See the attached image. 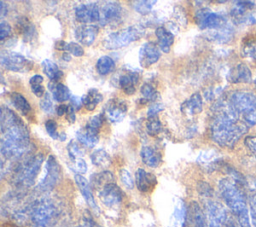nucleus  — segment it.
<instances>
[{
    "label": "nucleus",
    "instance_id": "f257e3e1",
    "mask_svg": "<svg viewBox=\"0 0 256 227\" xmlns=\"http://www.w3.org/2000/svg\"><path fill=\"white\" fill-rule=\"evenodd\" d=\"M220 194L226 205L236 215L241 227H250L248 209L241 191L230 180L223 179L219 182Z\"/></svg>",
    "mask_w": 256,
    "mask_h": 227
},
{
    "label": "nucleus",
    "instance_id": "f03ea898",
    "mask_svg": "<svg viewBox=\"0 0 256 227\" xmlns=\"http://www.w3.org/2000/svg\"><path fill=\"white\" fill-rule=\"evenodd\" d=\"M44 157L42 154H36L27 158L15 171L13 183L16 187L27 188L34 184L43 163Z\"/></svg>",
    "mask_w": 256,
    "mask_h": 227
},
{
    "label": "nucleus",
    "instance_id": "7ed1b4c3",
    "mask_svg": "<svg viewBox=\"0 0 256 227\" xmlns=\"http://www.w3.org/2000/svg\"><path fill=\"white\" fill-rule=\"evenodd\" d=\"M144 34V28L140 25L129 26L123 30L116 31L107 35L103 40V46L106 49H119L138 40Z\"/></svg>",
    "mask_w": 256,
    "mask_h": 227
},
{
    "label": "nucleus",
    "instance_id": "20e7f679",
    "mask_svg": "<svg viewBox=\"0 0 256 227\" xmlns=\"http://www.w3.org/2000/svg\"><path fill=\"white\" fill-rule=\"evenodd\" d=\"M56 213L55 204L47 198L37 201L32 205L30 220L33 227H48Z\"/></svg>",
    "mask_w": 256,
    "mask_h": 227
},
{
    "label": "nucleus",
    "instance_id": "39448f33",
    "mask_svg": "<svg viewBox=\"0 0 256 227\" xmlns=\"http://www.w3.org/2000/svg\"><path fill=\"white\" fill-rule=\"evenodd\" d=\"M205 213L209 227H227L230 222L226 210L217 201L207 200L205 202Z\"/></svg>",
    "mask_w": 256,
    "mask_h": 227
},
{
    "label": "nucleus",
    "instance_id": "423d86ee",
    "mask_svg": "<svg viewBox=\"0 0 256 227\" xmlns=\"http://www.w3.org/2000/svg\"><path fill=\"white\" fill-rule=\"evenodd\" d=\"M0 62L5 69L14 72H27L33 67V63L30 60L12 51H2L0 54Z\"/></svg>",
    "mask_w": 256,
    "mask_h": 227
},
{
    "label": "nucleus",
    "instance_id": "0eeeda50",
    "mask_svg": "<svg viewBox=\"0 0 256 227\" xmlns=\"http://www.w3.org/2000/svg\"><path fill=\"white\" fill-rule=\"evenodd\" d=\"M61 179V168L57 159L50 155L46 161L45 174L38 185V190L48 191L54 188Z\"/></svg>",
    "mask_w": 256,
    "mask_h": 227
},
{
    "label": "nucleus",
    "instance_id": "6e6552de",
    "mask_svg": "<svg viewBox=\"0 0 256 227\" xmlns=\"http://www.w3.org/2000/svg\"><path fill=\"white\" fill-rule=\"evenodd\" d=\"M98 196L101 202L106 207H109V208H114L120 205L123 198L121 189L114 182L108 183L105 186H103L100 189Z\"/></svg>",
    "mask_w": 256,
    "mask_h": 227
},
{
    "label": "nucleus",
    "instance_id": "1a4fd4ad",
    "mask_svg": "<svg viewBox=\"0 0 256 227\" xmlns=\"http://www.w3.org/2000/svg\"><path fill=\"white\" fill-rule=\"evenodd\" d=\"M128 111L127 103L123 99H110L106 105L104 114L105 117L112 123H118L121 122L124 117L126 116Z\"/></svg>",
    "mask_w": 256,
    "mask_h": 227
},
{
    "label": "nucleus",
    "instance_id": "9d476101",
    "mask_svg": "<svg viewBox=\"0 0 256 227\" xmlns=\"http://www.w3.org/2000/svg\"><path fill=\"white\" fill-rule=\"evenodd\" d=\"M76 19L82 23L88 24L99 21L100 11L99 6L96 3H82L75 8Z\"/></svg>",
    "mask_w": 256,
    "mask_h": 227
},
{
    "label": "nucleus",
    "instance_id": "9b49d317",
    "mask_svg": "<svg viewBox=\"0 0 256 227\" xmlns=\"http://www.w3.org/2000/svg\"><path fill=\"white\" fill-rule=\"evenodd\" d=\"M99 11L100 25L105 26L107 24L117 21L121 17L122 8L121 5L115 1H107L99 6Z\"/></svg>",
    "mask_w": 256,
    "mask_h": 227
},
{
    "label": "nucleus",
    "instance_id": "f8f14e48",
    "mask_svg": "<svg viewBox=\"0 0 256 227\" xmlns=\"http://www.w3.org/2000/svg\"><path fill=\"white\" fill-rule=\"evenodd\" d=\"M160 58L159 48L152 42H145L139 49V63L142 68H149Z\"/></svg>",
    "mask_w": 256,
    "mask_h": 227
},
{
    "label": "nucleus",
    "instance_id": "ddd939ff",
    "mask_svg": "<svg viewBox=\"0 0 256 227\" xmlns=\"http://www.w3.org/2000/svg\"><path fill=\"white\" fill-rule=\"evenodd\" d=\"M196 22L200 29H216L221 26L223 19L216 13L202 9L196 13Z\"/></svg>",
    "mask_w": 256,
    "mask_h": 227
},
{
    "label": "nucleus",
    "instance_id": "4468645a",
    "mask_svg": "<svg viewBox=\"0 0 256 227\" xmlns=\"http://www.w3.org/2000/svg\"><path fill=\"white\" fill-rule=\"evenodd\" d=\"M135 183L139 191L147 193L154 189L157 184V179L154 174L139 168L135 173Z\"/></svg>",
    "mask_w": 256,
    "mask_h": 227
},
{
    "label": "nucleus",
    "instance_id": "2eb2a0df",
    "mask_svg": "<svg viewBox=\"0 0 256 227\" xmlns=\"http://www.w3.org/2000/svg\"><path fill=\"white\" fill-rule=\"evenodd\" d=\"M74 179H75V182H76V185L78 187V189L80 190L83 198L85 199L86 203L95 211V212H99V207L98 205L96 204V201H95V198L93 196V193L91 191V187H90V184L89 182L87 181V179L85 177H83L81 174H75L74 176Z\"/></svg>",
    "mask_w": 256,
    "mask_h": 227
},
{
    "label": "nucleus",
    "instance_id": "dca6fc26",
    "mask_svg": "<svg viewBox=\"0 0 256 227\" xmlns=\"http://www.w3.org/2000/svg\"><path fill=\"white\" fill-rule=\"evenodd\" d=\"M97 34L98 28L90 24L80 25L75 30V38L77 39L79 44L86 46H90L94 42Z\"/></svg>",
    "mask_w": 256,
    "mask_h": 227
},
{
    "label": "nucleus",
    "instance_id": "f3484780",
    "mask_svg": "<svg viewBox=\"0 0 256 227\" xmlns=\"http://www.w3.org/2000/svg\"><path fill=\"white\" fill-rule=\"evenodd\" d=\"M140 156L142 162L150 168H156L161 164V153L151 146H143L140 151Z\"/></svg>",
    "mask_w": 256,
    "mask_h": 227
},
{
    "label": "nucleus",
    "instance_id": "a211bd4d",
    "mask_svg": "<svg viewBox=\"0 0 256 227\" xmlns=\"http://www.w3.org/2000/svg\"><path fill=\"white\" fill-rule=\"evenodd\" d=\"M187 219L189 222L190 227H206L205 216L198 205L197 202H191L188 212H187Z\"/></svg>",
    "mask_w": 256,
    "mask_h": 227
},
{
    "label": "nucleus",
    "instance_id": "6ab92c4d",
    "mask_svg": "<svg viewBox=\"0 0 256 227\" xmlns=\"http://www.w3.org/2000/svg\"><path fill=\"white\" fill-rule=\"evenodd\" d=\"M202 107L203 103L201 95L199 93H194L181 105V111L187 116H192L200 113L202 111Z\"/></svg>",
    "mask_w": 256,
    "mask_h": 227
},
{
    "label": "nucleus",
    "instance_id": "aec40b11",
    "mask_svg": "<svg viewBox=\"0 0 256 227\" xmlns=\"http://www.w3.org/2000/svg\"><path fill=\"white\" fill-rule=\"evenodd\" d=\"M188 209L185 206L183 200L178 199L175 203L174 210L172 212L170 218V226L171 227H182L187 219Z\"/></svg>",
    "mask_w": 256,
    "mask_h": 227
},
{
    "label": "nucleus",
    "instance_id": "412c9836",
    "mask_svg": "<svg viewBox=\"0 0 256 227\" xmlns=\"http://www.w3.org/2000/svg\"><path fill=\"white\" fill-rule=\"evenodd\" d=\"M155 35L157 37L158 46L161 49V51L164 53H168L174 43V35L162 26L156 28Z\"/></svg>",
    "mask_w": 256,
    "mask_h": 227
},
{
    "label": "nucleus",
    "instance_id": "4be33fe9",
    "mask_svg": "<svg viewBox=\"0 0 256 227\" xmlns=\"http://www.w3.org/2000/svg\"><path fill=\"white\" fill-rule=\"evenodd\" d=\"M139 77L135 72H128L120 76L119 86L122 91L127 95H132L136 91V86L138 84Z\"/></svg>",
    "mask_w": 256,
    "mask_h": 227
},
{
    "label": "nucleus",
    "instance_id": "5701e85b",
    "mask_svg": "<svg viewBox=\"0 0 256 227\" xmlns=\"http://www.w3.org/2000/svg\"><path fill=\"white\" fill-rule=\"evenodd\" d=\"M12 105L23 115L28 116L32 112V107L28 100L18 92H12L9 96Z\"/></svg>",
    "mask_w": 256,
    "mask_h": 227
},
{
    "label": "nucleus",
    "instance_id": "b1692460",
    "mask_svg": "<svg viewBox=\"0 0 256 227\" xmlns=\"http://www.w3.org/2000/svg\"><path fill=\"white\" fill-rule=\"evenodd\" d=\"M81 98L83 106L89 111H93L96 108V106L103 100L102 94L94 88L88 90L87 93L84 94Z\"/></svg>",
    "mask_w": 256,
    "mask_h": 227
},
{
    "label": "nucleus",
    "instance_id": "393cba45",
    "mask_svg": "<svg viewBox=\"0 0 256 227\" xmlns=\"http://www.w3.org/2000/svg\"><path fill=\"white\" fill-rule=\"evenodd\" d=\"M42 70L44 74L51 80V81H57L63 76V72L59 69L58 65L53 62L50 59H45L41 63Z\"/></svg>",
    "mask_w": 256,
    "mask_h": 227
},
{
    "label": "nucleus",
    "instance_id": "a878e982",
    "mask_svg": "<svg viewBox=\"0 0 256 227\" xmlns=\"http://www.w3.org/2000/svg\"><path fill=\"white\" fill-rule=\"evenodd\" d=\"M76 138L85 147L93 148L98 143V135L89 132L85 127L76 132Z\"/></svg>",
    "mask_w": 256,
    "mask_h": 227
},
{
    "label": "nucleus",
    "instance_id": "bb28decb",
    "mask_svg": "<svg viewBox=\"0 0 256 227\" xmlns=\"http://www.w3.org/2000/svg\"><path fill=\"white\" fill-rule=\"evenodd\" d=\"M115 61L113 58L107 55L101 56L96 62V70L100 75H107L114 71L115 69Z\"/></svg>",
    "mask_w": 256,
    "mask_h": 227
},
{
    "label": "nucleus",
    "instance_id": "cd10ccee",
    "mask_svg": "<svg viewBox=\"0 0 256 227\" xmlns=\"http://www.w3.org/2000/svg\"><path fill=\"white\" fill-rule=\"evenodd\" d=\"M52 91L53 99L57 102H64L70 99V91L66 85L63 83H55L53 86H49Z\"/></svg>",
    "mask_w": 256,
    "mask_h": 227
},
{
    "label": "nucleus",
    "instance_id": "c85d7f7f",
    "mask_svg": "<svg viewBox=\"0 0 256 227\" xmlns=\"http://www.w3.org/2000/svg\"><path fill=\"white\" fill-rule=\"evenodd\" d=\"M92 163L98 167H107L110 164L109 154L102 148L96 149L90 156Z\"/></svg>",
    "mask_w": 256,
    "mask_h": 227
},
{
    "label": "nucleus",
    "instance_id": "c756f323",
    "mask_svg": "<svg viewBox=\"0 0 256 227\" xmlns=\"http://www.w3.org/2000/svg\"><path fill=\"white\" fill-rule=\"evenodd\" d=\"M43 81H44V78L39 74L33 75L29 80V84H30L32 92L34 93L35 96H37L39 98H42L46 93L44 86L42 85Z\"/></svg>",
    "mask_w": 256,
    "mask_h": 227
},
{
    "label": "nucleus",
    "instance_id": "7c9ffc66",
    "mask_svg": "<svg viewBox=\"0 0 256 227\" xmlns=\"http://www.w3.org/2000/svg\"><path fill=\"white\" fill-rule=\"evenodd\" d=\"M17 29L18 31L24 36L25 39L31 38L33 36V33L35 32L33 24L25 17H22L17 22Z\"/></svg>",
    "mask_w": 256,
    "mask_h": 227
},
{
    "label": "nucleus",
    "instance_id": "2f4dec72",
    "mask_svg": "<svg viewBox=\"0 0 256 227\" xmlns=\"http://www.w3.org/2000/svg\"><path fill=\"white\" fill-rule=\"evenodd\" d=\"M104 115L103 114H98L93 116L92 118L89 119V121L87 122L85 129H87L89 132L98 135L100 128L102 127L103 123H104Z\"/></svg>",
    "mask_w": 256,
    "mask_h": 227
},
{
    "label": "nucleus",
    "instance_id": "473e14b6",
    "mask_svg": "<svg viewBox=\"0 0 256 227\" xmlns=\"http://www.w3.org/2000/svg\"><path fill=\"white\" fill-rule=\"evenodd\" d=\"M111 182H113V174L108 171L100 172V173L92 176V184L97 187L101 186V188H102L103 186H105L106 184L111 183Z\"/></svg>",
    "mask_w": 256,
    "mask_h": 227
},
{
    "label": "nucleus",
    "instance_id": "72a5a7b5",
    "mask_svg": "<svg viewBox=\"0 0 256 227\" xmlns=\"http://www.w3.org/2000/svg\"><path fill=\"white\" fill-rule=\"evenodd\" d=\"M141 95L145 101H155L158 98V91L156 88L150 84V83H145L141 86L140 88Z\"/></svg>",
    "mask_w": 256,
    "mask_h": 227
},
{
    "label": "nucleus",
    "instance_id": "f704fd0d",
    "mask_svg": "<svg viewBox=\"0 0 256 227\" xmlns=\"http://www.w3.org/2000/svg\"><path fill=\"white\" fill-rule=\"evenodd\" d=\"M133 7L135 11H137L141 15H146L151 12L154 4H156V0H141L135 1L133 3Z\"/></svg>",
    "mask_w": 256,
    "mask_h": 227
},
{
    "label": "nucleus",
    "instance_id": "c9c22d12",
    "mask_svg": "<svg viewBox=\"0 0 256 227\" xmlns=\"http://www.w3.org/2000/svg\"><path fill=\"white\" fill-rule=\"evenodd\" d=\"M161 128H162L161 121L156 116L148 119L146 123V130L149 135H157L161 131Z\"/></svg>",
    "mask_w": 256,
    "mask_h": 227
},
{
    "label": "nucleus",
    "instance_id": "e433bc0d",
    "mask_svg": "<svg viewBox=\"0 0 256 227\" xmlns=\"http://www.w3.org/2000/svg\"><path fill=\"white\" fill-rule=\"evenodd\" d=\"M67 151L68 155L72 160H75L77 158H82L83 157V150L79 147L78 143L75 141H70L69 144L67 145Z\"/></svg>",
    "mask_w": 256,
    "mask_h": 227
},
{
    "label": "nucleus",
    "instance_id": "4c0bfd02",
    "mask_svg": "<svg viewBox=\"0 0 256 227\" xmlns=\"http://www.w3.org/2000/svg\"><path fill=\"white\" fill-rule=\"evenodd\" d=\"M120 179L126 188L132 189L134 187V180H133V177L129 170L121 169L120 170Z\"/></svg>",
    "mask_w": 256,
    "mask_h": 227
},
{
    "label": "nucleus",
    "instance_id": "58836bf2",
    "mask_svg": "<svg viewBox=\"0 0 256 227\" xmlns=\"http://www.w3.org/2000/svg\"><path fill=\"white\" fill-rule=\"evenodd\" d=\"M40 107L46 113H51L53 111V102L51 100V96L48 92L40 100Z\"/></svg>",
    "mask_w": 256,
    "mask_h": 227
},
{
    "label": "nucleus",
    "instance_id": "ea45409f",
    "mask_svg": "<svg viewBox=\"0 0 256 227\" xmlns=\"http://www.w3.org/2000/svg\"><path fill=\"white\" fill-rule=\"evenodd\" d=\"M45 129L46 132L48 133V135L52 138V139H58L59 137V133L57 132V123L56 121L49 119L45 122Z\"/></svg>",
    "mask_w": 256,
    "mask_h": 227
},
{
    "label": "nucleus",
    "instance_id": "a19ab883",
    "mask_svg": "<svg viewBox=\"0 0 256 227\" xmlns=\"http://www.w3.org/2000/svg\"><path fill=\"white\" fill-rule=\"evenodd\" d=\"M67 51L69 52V54L75 56V57H81L84 55V49L83 47L76 42H70L68 43V47H67Z\"/></svg>",
    "mask_w": 256,
    "mask_h": 227
},
{
    "label": "nucleus",
    "instance_id": "79ce46f5",
    "mask_svg": "<svg viewBox=\"0 0 256 227\" xmlns=\"http://www.w3.org/2000/svg\"><path fill=\"white\" fill-rule=\"evenodd\" d=\"M73 169L78 172V174H84L87 171V164L83 158H77L72 160Z\"/></svg>",
    "mask_w": 256,
    "mask_h": 227
},
{
    "label": "nucleus",
    "instance_id": "37998d69",
    "mask_svg": "<svg viewBox=\"0 0 256 227\" xmlns=\"http://www.w3.org/2000/svg\"><path fill=\"white\" fill-rule=\"evenodd\" d=\"M11 26L8 22L2 20L0 23V40H4L11 34Z\"/></svg>",
    "mask_w": 256,
    "mask_h": 227
},
{
    "label": "nucleus",
    "instance_id": "c03bdc74",
    "mask_svg": "<svg viewBox=\"0 0 256 227\" xmlns=\"http://www.w3.org/2000/svg\"><path fill=\"white\" fill-rule=\"evenodd\" d=\"M164 108L163 104L161 103H154L152 104L149 108H148V111H147V116L148 118H151V117H155L160 111H162Z\"/></svg>",
    "mask_w": 256,
    "mask_h": 227
},
{
    "label": "nucleus",
    "instance_id": "a18cd8bd",
    "mask_svg": "<svg viewBox=\"0 0 256 227\" xmlns=\"http://www.w3.org/2000/svg\"><path fill=\"white\" fill-rule=\"evenodd\" d=\"M66 119L68 120L69 123H74L75 122V108L72 105L68 106V110L66 113Z\"/></svg>",
    "mask_w": 256,
    "mask_h": 227
},
{
    "label": "nucleus",
    "instance_id": "49530a36",
    "mask_svg": "<svg viewBox=\"0 0 256 227\" xmlns=\"http://www.w3.org/2000/svg\"><path fill=\"white\" fill-rule=\"evenodd\" d=\"M251 217L252 222L256 227V195H254L251 199Z\"/></svg>",
    "mask_w": 256,
    "mask_h": 227
},
{
    "label": "nucleus",
    "instance_id": "de8ad7c7",
    "mask_svg": "<svg viewBox=\"0 0 256 227\" xmlns=\"http://www.w3.org/2000/svg\"><path fill=\"white\" fill-rule=\"evenodd\" d=\"M70 100H71V105L75 108V110H79L81 108V106H83V103H82V98L80 97H77V96H71L70 97Z\"/></svg>",
    "mask_w": 256,
    "mask_h": 227
},
{
    "label": "nucleus",
    "instance_id": "09e8293b",
    "mask_svg": "<svg viewBox=\"0 0 256 227\" xmlns=\"http://www.w3.org/2000/svg\"><path fill=\"white\" fill-rule=\"evenodd\" d=\"M68 106L69 105H66V104H60L59 106H57L56 108V113L58 116H63L64 114L66 115L67 113V110H68Z\"/></svg>",
    "mask_w": 256,
    "mask_h": 227
},
{
    "label": "nucleus",
    "instance_id": "8fccbe9b",
    "mask_svg": "<svg viewBox=\"0 0 256 227\" xmlns=\"http://www.w3.org/2000/svg\"><path fill=\"white\" fill-rule=\"evenodd\" d=\"M67 47H68V43H66L65 41L63 40H60V41H57L55 43V48L59 51H67Z\"/></svg>",
    "mask_w": 256,
    "mask_h": 227
},
{
    "label": "nucleus",
    "instance_id": "3c124183",
    "mask_svg": "<svg viewBox=\"0 0 256 227\" xmlns=\"http://www.w3.org/2000/svg\"><path fill=\"white\" fill-rule=\"evenodd\" d=\"M6 13H7L6 5H5V3L3 1H1L0 2V16H1V18H3L6 15Z\"/></svg>",
    "mask_w": 256,
    "mask_h": 227
},
{
    "label": "nucleus",
    "instance_id": "603ef678",
    "mask_svg": "<svg viewBox=\"0 0 256 227\" xmlns=\"http://www.w3.org/2000/svg\"><path fill=\"white\" fill-rule=\"evenodd\" d=\"M58 140H60V141H65V140H66V134H65V132H61V133H59Z\"/></svg>",
    "mask_w": 256,
    "mask_h": 227
}]
</instances>
